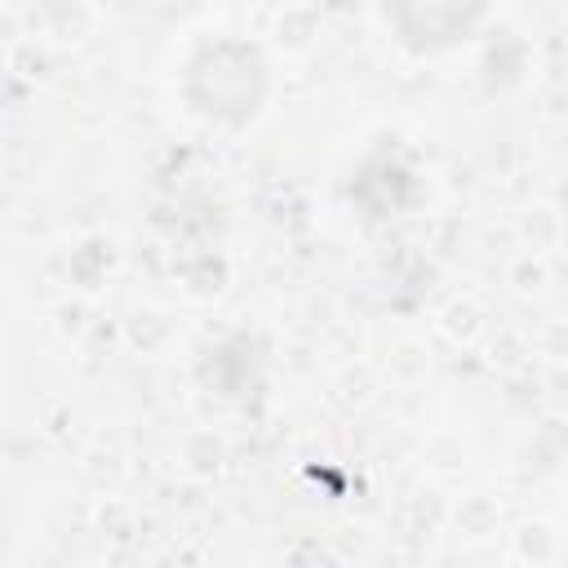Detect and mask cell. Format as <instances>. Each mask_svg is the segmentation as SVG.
<instances>
[{
  "label": "cell",
  "mask_w": 568,
  "mask_h": 568,
  "mask_svg": "<svg viewBox=\"0 0 568 568\" xmlns=\"http://www.w3.org/2000/svg\"><path fill=\"white\" fill-rule=\"evenodd\" d=\"M186 93H191L195 111L240 124L266 98V62L244 40H217V44L200 49V58L191 62Z\"/></svg>",
  "instance_id": "obj_1"
}]
</instances>
